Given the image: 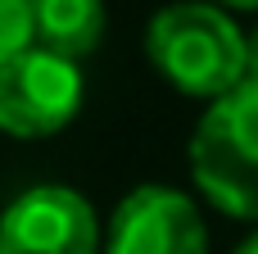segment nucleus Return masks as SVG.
<instances>
[{"label":"nucleus","mask_w":258,"mask_h":254,"mask_svg":"<svg viewBox=\"0 0 258 254\" xmlns=\"http://www.w3.org/2000/svg\"><path fill=\"white\" fill-rule=\"evenodd\" d=\"M150 64L186 95L222 100L245 82V36L218 5H168L145 32Z\"/></svg>","instance_id":"1"},{"label":"nucleus","mask_w":258,"mask_h":254,"mask_svg":"<svg viewBox=\"0 0 258 254\" xmlns=\"http://www.w3.org/2000/svg\"><path fill=\"white\" fill-rule=\"evenodd\" d=\"M200 191L231 218H258V86L240 82L213 100L190 141Z\"/></svg>","instance_id":"2"},{"label":"nucleus","mask_w":258,"mask_h":254,"mask_svg":"<svg viewBox=\"0 0 258 254\" xmlns=\"http://www.w3.org/2000/svg\"><path fill=\"white\" fill-rule=\"evenodd\" d=\"M82 109V73L73 59L41 45L23 50L0 68V132L54 136Z\"/></svg>","instance_id":"3"},{"label":"nucleus","mask_w":258,"mask_h":254,"mask_svg":"<svg viewBox=\"0 0 258 254\" xmlns=\"http://www.w3.org/2000/svg\"><path fill=\"white\" fill-rule=\"evenodd\" d=\"M95 214L68 186H32L0 218V254H95Z\"/></svg>","instance_id":"4"},{"label":"nucleus","mask_w":258,"mask_h":254,"mask_svg":"<svg viewBox=\"0 0 258 254\" xmlns=\"http://www.w3.org/2000/svg\"><path fill=\"white\" fill-rule=\"evenodd\" d=\"M109 254H209V232L181 191L141 186L113 214Z\"/></svg>","instance_id":"5"},{"label":"nucleus","mask_w":258,"mask_h":254,"mask_svg":"<svg viewBox=\"0 0 258 254\" xmlns=\"http://www.w3.org/2000/svg\"><path fill=\"white\" fill-rule=\"evenodd\" d=\"M104 36V0H36V45L63 59H82Z\"/></svg>","instance_id":"6"},{"label":"nucleus","mask_w":258,"mask_h":254,"mask_svg":"<svg viewBox=\"0 0 258 254\" xmlns=\"http://www.w3.org/2000/svg\"><path fill=\"white\" fill-rule=\"evenodd\" d=\"M36 45V0H0V68Z\"/></svg>","instance_id":"7"},{"label":"nucleus","mask_w":258,"mask_h":254,"mask_svg":"<svg viewBox=\"0 0 258 254\" xmlns=\"http://www.w3.org/2000/svg\"><path fill=\"white\" fill-rule=\"evenodd\" d=\"M245 82L258 86V27L245 36Z\"/></svg>","instance_id":"8"},{"label":"nucleus","mask_w":258,"mask_h":254,"mask_svg":"<svg viewBox=\"0 0 258 254\" xmlns=\"http://www.w3.org/2000/svg\"><path fill=\"white\" fill-rule=\"evenodd\" d=\"M236 254H258V232H254V236H249V241H245V245H240Z\"/></svg>","instance_id":"9"},{"label":"nucleus","mask_w":258,"mask_h":254,"mask_svg":"<svg viewBox=\"0 0 258 254\" xmlns=\"http://www.w3.org/2000/svg\"><path fill=\"white\" fill-rule=\"evenodd\" d=\"M222 5H231V9H258V0H222Z\"/></svg>","instance_id":"10"}]
</instances>
